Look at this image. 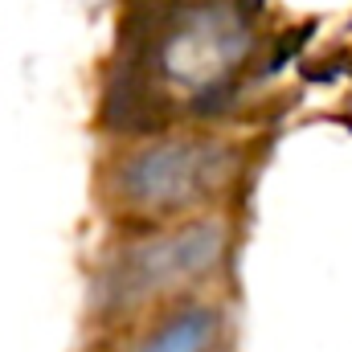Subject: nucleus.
<instances>
[{"label": "nucleus", "instance_id": "1", "mask_svg": "<svg viewBox=\"0 0 352 352\" xmlns=\"http://www.w3.org/2000/svg\"><path fill=\"white\" fill-rule=\"evenodd\" d=\"M135 41H123L111 74L107 123L160 131L176 119L209 115L254 45L258 0H144Z\"/></svg>", "mask_w": 352, "mask_h": 352}, {"label": "nucleus", "instance_id": "2", "mask_svg": "<svg viewBox=\"0 0 352 352\" xmlns=\"http://www.w3.org/2000/svg\"><path fill=\"white\" fill-rule=\"evenodd\" d=\"M238 173L242 152L234 140L209 131H173L115 152L98 192L115 221L152 230L209 209Z\"/></svg>", "mask_w": 352, "mask_h": 352}, {"label": "nucleus", "instance_id": "3", "mask_svg": "<svg viewBox=\"0 0 352 352\" xmlns=\"http://www.w3.org/2000/svg\"><path fill=\"white\" fill-rule=\"evenodd\" d=\"M230 250V226L221 217H180L168 226H152L144 238H131L111 254V263L94 278V311L127 320L148 311L152 303L184 291L209 270H217Z\"/></svg>", "mask_w": 352, "mask_h": 352}, {"label": "nucleus", "instance_id": "4", "mask_svg": "<svg viewBox=\"0 0 352 352\" xmlns=\"http://www.w3.org/2000/svg\"><path fill=\"white\" fill-rule=\"evenodd\" d=\"M221 336H226V316L217 303H180L164 307L119 352H213Z\"/></svg>", "mask_w": 352, "mask_h": 352}]
</instances>
